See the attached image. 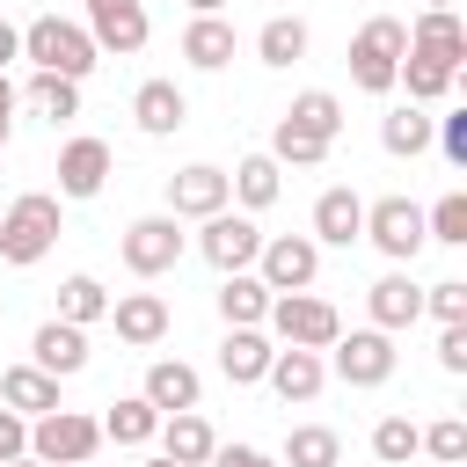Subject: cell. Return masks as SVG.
Masks as SVG:
<instances>
[{
    "label": "cell",
    "instance_id": "1",
    "mask_svg": "<svg viewBox=\"0 0 467 467\" xmlns=\"http://www.w3.org/2000/svg\"><path fill=\"white\" fill-rule=\"evenodd\" d=\"M51 241H58V197H51V190H22V197L0 212V263L29 270V263L51 255Z\"/></svg>",
    "mask_w": 467,
    "mask_h": 467
},
{
    "label": "cell",
    "instance_id": "2",
    "mask_svg": "<svg viewBox=\"0 0 467 467\" xmlns=\"http://www.w3.org/2000/svg\"><path fill=\"white\" fill-rule=\"evenodd\" d=\"M22 58H29L36 73H58V80H88L102 51L88 44V29H80V22H58V15H36V22L22 29Z\"/></svg>",
    "mask_w": 467,
    "mask_h": 467
},
{
    "label": "cell",
    "instance_id": "3",
    "mask_svg": "<svg viewBox=\"0 0 467 467\" xmlns=\"http://www.w3.org/2000/svg\"><path fill=\"white\" fill-rule=\"evenodd\" d=\"M401 58H409V22L372 15V22L350 36V88H365V95H394Z\"/></svg>",
    "mask_w": 467,
    "mask_h": 467
},
{
    "label": "cell",
    "instance_id": "4",
    "mask_svg": "<svg viewBox=\"0 0 467 467\" xmlns=\"http://www.w3.org/2000/svg\"><path fill=\"white\" fill-rule=\"evenodd\" d=\"M263 321H270V336H277L285 350H328V343L343 336V314H336L328 299H314V292H277Z\"/></svg>",
    "mask_w": 467,
    "mask_h": 467
},
{
    "label": "cell",
    "instance_id": "5",
    "mask_svg": "<svg viewBox=\"0 0 467 467\" xmlns=\"http://www.w3.org/2000/svg\"><path fill=\"white\" fill-rule=\"evenodd\" d=\"M102 445V416H80V409H51L29 423V460L44 467H88Z\"/></svg>",
    "mask_w": 467,
    "mask_h": 467
},
{
    "label": "cell",
    "instance_id": "6",
    "mask_svg": "<svg viewBox=\"0 0 467 467\" xmlns=\"http://www.w3.org/2000/svg\"><path fill=\"white\" fill-rule=\"evenodd\" d=\"M365 241L401 270V263H416L423 255V204L416 197H372L365 204Z\"/></svg>",
    "mask_w": 467,
    "mask_h": 467
},
{
    "label": "cell",
    "instance_id": "7",
    "mask_svg": "<svg viewBox=\"0 0 467 467\" xmlns=\"http://www.w3.org/2000/svg\"><path fill=\"white\" fill-rule=\"evenodd\" d=\"M321 365H328L343 387H387V379H394V336H379V328H350V336L328 343Z\"/></svg>",
    "mask_w": 467,
    "mask_h": 467
},
{
    "label": "cell",
    "instance_id": "8",
    "mask_svg": "<svg viewBox=\"0 0 467 467\" xmlns=\"http://www.w3.org/2000/svg\"><path fill=\"white\" fill-rule=\"evenodd\" d=\"M175 263H182V219L146 212V219L124 226V270H131V277H168Z\"/></svg>",
    "mask_w": 467,
    "mask_h": 467
},
{
    "label": "cell",
    "instance_id": "9",
    "mask_svg": "<svg viewBox=\"0 0 467 467\" xmlns=\"http://www.w3.org/2000/svg\"><path fill=\"white\" fill-rule=\"evenodd\" d=\"M255 277L270 285V299H277V292H306V285L321 277V248H314L306 234H263V248H255Z\"/></svg>",
    "mask_w": 467,
    "mask_h": 467
},
{
    "label": "cell",
    "instance_id": "10",
    "mask_svg": "<svg viewBox=\"0 0 467 467\" xmlns=\"http://www.w3.org/2000/svg\"><path fill=\"white\" fill-rule=\"evenodd\" d=\"M255 248H263V226H255L248 212H212V219H204V234H197V255H204L219 277L255 270Z\"/></svg>",
    "mask_w": 467,
    "mask_h": 467
},
{
    "label": "cell",
    "instance_id": "11",
    "mask_svg": "<svg viewBox=\"0 0 467 467\" xmlns=\"http://www.w3.org/2000/svg\"><path fill=\"white\" fill-rule=\"evenodd\" d=\"M146 36H153L146 0H88V44H95V51L131 58V51H146Z\"/></svg>",
    "mask_w": 467,
    "mask_h": 467
},
{
    "label": "cell",
    "instance_id": "12",
    "mask_svg": "<svg viewBox=\"0 0 467 467\" xmlns=\"http://www.w3.org/2000/svg\"><path fill=\"white\" fill-rule=\"evenodd\" d=\"M226 204H234L226 168L190 161V168H175V175H168V219H212V212H226Z\"/></svg>",
    "mask_w": 467,
    "mask_h": 467
},
{
    "label": "cell",
    "instance_id": "13",
    "mask_svg": "<svg viewBox=\"0 0 467 467\" xmlns=\"http://www.w3.org/2000/svg\"><path fill=\"white\" fill-rule=\"evenodd\" d=\"M109 182V139H66L58 146V197H102Z\"/></svg>",
    "mask_w": 467,
    "mask_h": 467
},
{
    "label": "cell",
    "instance_id": "14",
    "mask_svg": "<svg viewBox=\"0 0 467 467\" xmlns=\"http://www.w3.org/2000/svg\"><path fill=\"white\" fill-rule=\"evenodd\" d=\"M109 321H117V343H131V350H153L161 336H168V299L161 292H117L109 299Z\"/></svg>",
    "mask_w": 467,
    "mask_h": 467
},
{
    "label": "cell",
    "instance_id": "15",
    "mask_svg": "<svg viewBox=\"0 0 467 467\" xmlns=\"http://www.w3.org/2000/svg\"><path fill=\"white\" fill-rule=\"evenodd\" d=\"M306 241H314V248H350V241H365V197H358V190H321Z\"/></svg>",
    "mask_w": 467,
    "mask_h": 467
},
{
    "label": "cell",
    "instance_id": "16",
    "mask_svg": "<svg viewBox=\"0 0 467 467\" xmlns=\"http://www.w3.org/2000/svg\"><path fill=\"white\" fill-rule=\"evenodd\" d=\"M409 51H416V58H431V66H445V73H460V58H467V29H460V15H452V7L416 15Z\"/></svg>",
    "mask_w": 467,
    "mask_h": 467
},
{
    "label": "cell",
    "instance_id": "17",
    "mask_svg": "<svg viewBox=\"0 0 467 467\" xmlns=\"http://www.w3.org/2000/svg\"><path fill=\"white\" fill-rule=\"evenodd\" d=\"M365 306H372V328H379V336H394V328L423 321V285H416L409 270H387V277L365 292Z\"/></svg>",
    "mask_w": 467,
    "mask_h": 467
},
{
    "label": "cell",
    "instance_id": "18",
    "mask_svg": "<svg viewBox=\"0 0 467 467\" xmlns=\"http://www.w3.org/2000/svg\"><path fill=\"white\" fill-rule=\"evenodd\" d=\"M139 394H146L161 416H182V409H197V401H204V379H197V365H182V358H153Z\"/></svg>",
    "mask_w": 467,
    "mask_h": 467
},
{
    "label": "cell",
    "instance_id": "19",
    "mask_svg": "<svg viewBox=\"0 0 467 467\" xmlns=\"http://www.w3.org/2000/svg\"><path fill=\"white\" fill-rule=\"evenodd\" d=\"M0 409H15L22 423H36V416H51V409H66V401H58V379H51V372L7 365V372H0Z\"/></svg>",
    "mask_w": 467,
    "mask_h": 467
},
{
    "label": "cell",
    "instance_id": "20",
    "mask_svg": "<svg viewBox=\"0 0 467 467\" xmlns=\"http://www.w3.org/2000/svg\"><path fill=\"white\" fill-rule=\"evenodd\" d=\"M131 117H139V131H146V139H168V131H182V124H190V95H182L175 80H146V88L131 95Z\"/></svg>",
    "mask_w": 467,
    "mask_h": 467
},
{
    "label": "cell",
    "instance_id": "21",
    "mask_svg": "<svg viewBox=\"0 0 467 467\" xmlns=\"http://www.w3.org/2000/svg\"><path fill=\"white\" fill-rule=\"evenodd\" d=\"M29 350H36V372L73 379V372L88 365V328H73V321H44V328L29 336Z\"/></svg>",
    "mask_w": 467,
    "mask_h": 467
},
{
    "label": "cell",
    "instance_id": "22",
    "mask_svg": "<svg viewBox=\"0 0 467 467\" xmlns=\"http://www.w3.org/2000/svg\"><path fill=\"white\" fill-rule=\"evenodd\" d=\"M270 358H277V343H270L263 328H226V343H219V372H226L234 387H255V379L270 372Z\"/></svg>",
    "mask_w": 467,
    "mask_h": 467
},
{
    "label": "cell",
    "instance_id": "23",
    "mask_svg": "<svg viewBox=\"0 0 467 467\" xmlns=\"http://www.w3.org/2000/svg\"><path fill=\"white\" fill-rule=\"evenodd\" d=\"M263 379L277 387V401H314L328 387V365H321V350H277Z\"/></svg>",
    "mask_w": 467,
    "mask_h": 467
},
{
    "label": "cell",
    "instance_id": "24",
    "mask_svg": "<svg viewBox=\"0 0 467 467\" xmlns=\"http://www.w3.org/2000/svg\"><path fill=\"white\" fill-rule=\"evenodd\" d=\"M153 438H161V452H168L175 467H204V460L219 452V438H212V423H204L197 409H182V416H161V431H153Z\"/></svg>",
    "mask_w": 467,
    "mask_h": 467
},
{
    "label": "cell",
    "instance_id": "25",
    "mask_svg": "<svg viewBox=\"0 0 467 467\" xmlns=\"http://www.w3.org/2000/svg\"><path fill=\"white\" fill-rule=\"evenodd\" d=\"M263 314H270V285H263L255 270L219 277V321H226V328H263Z\"/></svg>",
    "mask_w": 467,
    "mask_h": 467
},
{
    "label": "cell",
    "instance_id": "26",
    "mask_svg": "<svg viewBox=\"0 0 467 467\" xmlns=\"http://www.w3.org/2000/svg\"><path fill=\"white\" fill-rule=\"evenodd\" d=\"M182 58H190L197 73H219V66L234 58V22H226V15H190V29H182Z\"/></svg>",
    "mask_w": 467,
    "mask_h": 467
},
{
    "label": "cell",
    "instance_id": "27",
    "mask_svg": "<svg viewBox=\"0 0 467 467\" xmlns=\"http://www.w3.org/2000/svg\"><path fill=\"white\" fill-rule=\"evenodd\" d=\"M226 190H234V204H241V212H263V204H277V190H285V168H277L270 153H248V161H234Z\"/></svg>",
    "mask_w": 467,
    "mask_h": 467
},
{
    "label": "cell",
    "instance_id": "28",
    "mask_svg": "<svg viewBox=\"0 0 467 467\" xmlns=\"http://www.w3.org/2000/svg\"><path fill=\"white\" fill-rule=\"evenodd\" d=\"M277 467H343V438L328 423H299V431H285Z\"/></svg>",
    "mask_w": 467,
    "mask_h": 467
},
{
    "label": "cell",
    "instance_id": "29",
    "mask_svg": "<svg viewBox=\"0 0 467 467\" xmlns=\"http://www.w3.org/2000/svg\"><path fill=\"white\" fill-rule=\"evenodd\" d=\"M379 146H387L394 161H416V153H431V117H423L416 102L387 109V117H379Z\"/></svg>",
    "mask_w": 467,
    "mask_h": 467
},
{
    "label": "cell",
    "instance_id": "30",
    "mask_svg": "<svg viewBox=\"0 0 467 467\" xmlns=\"http://www.w3.org/2000/svg\"><path fill=\"white\" fill-rule=\"evenodd\" d=\"M51 321H73V328H88V321H109V292H102V277L73 270V277L58 285V314H51Z\"/></svg>",
    "mask_w": 467,
    "mask_h": 467
},
{
    "label": "cell",
    "instance_id": "31",
    "mask_svg": "<svg viewBox=\"0 0 467 467\" xmlns=\"http://www.w3.org/2000/svg\"><path fill=\"white\" fill-rule=\"evenodd\" d=\"M255 58H263V66H299V58H306V22H299V15H270V22L255 29Z\"/></svg>",
    "mask_w": 467,
    "mask_h": 467
},
{
    "label": "cell",
    "instance_id": "32",
    "mask_svg": "<svg viewBox=\"0 0 467 467\" xmlns=\"http://www.w3.org/2000/svg\"><path fill=\"white\" fill-rule=\"evenodd\" d=\"M153 431H161V409H153L146 394H124V401L102 416V438H117V445H153Z\"/></svg>",
    "mask_w": 467,
    "mask_h": 467
},
{
    "label": "cell",
    "instance_id": "33",
    "mask_svg": "<svg viewBox=\"0 0 467 467\" xmlns=\"http://www.w3.org/2000/svg\"><path fill=\"white\" fill-rule=\"evenodd\" d=\"M452 80H460V73H445V66H431V58H416V51H409V58H401V73H394V88H409V102H416V109L445 102V95H452Z\"/></svg>",
    "mask_w": 467,
    "mask_h": 467
},
{
    "label": "cell",
    "instance_id": "34",
    "mask_svg": "<svg viewBox=\"0 0 467 467\" xmlns=\"http://www.w3.org/2000/svg\"><path fill=\"white\" fill-rule=\"evenodd\" d=\"M299 131H314V139H328L336 146V131H343V102L328 95V88H306V95H292V109H285Z\"/></svg>",
    "mask_w": 467,
    "mask_h": 467
},
{
    "label": "cell",
    "instance_id": "35",
    "mask_svg": "<svg viewBox=\"0 0 467 467\" xmlns=\"http://www.w3.org/2000/svg\"><path fill=\"white\" fill-rule=\"evenodd\" d=\"M270 161H277V168H321V161H328V139H314V131H299L292 117H277V131H270Z\"/></svg>",
    "mask_w": 467,
    "mask_h": 467
},
{
    "label": "cell",
    "instance_id": "36",
    "mask_svg": "<svg viewBox=\"0 0 467 467\" xmlns=\"http://www.w3.org/2000/svg\"><path fill=\"white\" fill-rule=\"evenodd\" d=\"M416 445H423V431H416L409 416H379V423H372V460H379V467H409Z\"/></svg>",
    "mask_w": 467,
    "mask_h": 467
},
{
    "label": "cell",
    "instance_id": "37",
    "mask_svg": "<svg viewBox=\"0 0 467 467\" xmlns=\"http://www.w3.org/2000/svg\"><path fill=\"white\" fill-rule=\"evenodd\" d=\"M423 241H445V248H467V190H445L431 212H423Z\"/></svg>",
    "mask_w": 467,
    "mask_h": 467
},
{
    "label": "cell",
    "instance_id": "38",
    "mask_svg": "<svg viewBox=\"0 0 467 467\" xmlns=\"http://www.w3.org/2000/svg\"><path fill=\"white\" fill-rule=\"evenodd\" d=\"M29 109H36V117H51V124H58V117H80V80L36 73V80H29Z\"/></svg>",
    "mask_w": 467,
    "mask_h": 467
},
{
    "label": "cell",
    "instance_id": "39",
    "mask_svg": "<svg viewBox=\"0 0 467 467\" xmlns=\"http://www.w3.org/2000/svg\"><path fill=\"white\" fill-rule=\"evenodd\" d=\"M416 452H431L438 467H460V460H467V423H460V416H438V423L423 431V445H416Z\"/></svg>",
    "mask_w": 467,
    "mask_h": 467
},
{
    "label": "cell",
    "instance_id": "40",
    "mask_svg": "<svg viewBox=\"0 0 467 467\" xmlns=\"http://www.w3.org/2000/svg\"><path fill=\"white\" fill-rule=\"evenodd\" d=\"M423 314H438V328L467 321V285H460V277H438V285H423Z\"/></svg>",
    "mask_w": 467,
    "mask_h": 467
},
{
    "label": "cell",
    "instance_id": "41",
    "mask_svg": "<svg viewBox=\"0 0 467 467\" xmlns=\"http://www.w3.org/2000/svg\"><path fill=\"white\" fill-rule=\"evenodd\" d=\"M431 146H438L452 168H467V109H445V117H431Z\"/></svg>",
    "mask_w": 467,
    "mask_h": 467
},
{
    "label": "cell",
    "instance_id": "42",
    "mask_svg": "<svg viewBox=\"0 0 467 467\" xmlns=\"http://www.w3.org/2000/svg\"><path fill=\"white\" fill-rule=\"evenodd\" d=\"M438 365H445V372H467V321L438 328Z\"/></svg>",
    "mask_w": 467,
    "mask_h": 467
},
{
    "label": "cell",
    "instance_id": "43",
    "mask_svg": "<svg viewBox=\"0 0 467 467\" xmlns=\"http://www.w3.org/2000/svg\"><path fill=\"white\" fill-rule=\"evenodd\" d=\"M22 452H29V423H22L15 409H0V467H7V460H22Z\"/></svg>",
    "mask_w": 467,
    "mask_h": 467
},
{
    "label": "cell",
    "instance_id": "44",
    "mask_svg": "<svg viewBox=\"0 0 467 467\" xmlns=\"http://www.w3.org/2000/svg\"><path fill=\"white\" fill-rule=\"evenodd\" d=\"M204 467H277V460H270V452H255V445H219Z\"/></svg>",
    "mask_w": 467,
    "mask_h": 467
},
{
    "label": "cell",
    "instance_id": "45",
    "mask_svg": "<svg viewBox=\"0 0 467 467\" xmlns=\"http://www.w3.org/2000/svg\"><path fill=\"white\" fill-rule=\"evenodd\" d=\"M15 58H22V29H15V22H0V73H7Z\"/></svg>",
    "mask_w": 467,
    "mask_h": 467
},
{
    "label": "cell",
    "instance_id": "46",
    "mask_svg": "<svg viewBox=\"0 0 467 467\" xmlns=\"http://www.w3.org/2000/svg\"><path fill=\"white\" fill-rule=\"evenodd\" d=\"M7 131H15V88H7V73H0V146H7Z\"/></svg>",
    "mask_w": 467,
    "mask_h": 467
},
{
    "label": "cell",
    "instance_id": "47",
    "mask_svg": "<svg viewBox=\"0 0 467 467\" xmlns=\"http://www.w3.org/2000/svg\"><path fill=\"white\" fill-rule=\"evenodd\" d=\"M219 7H226V0H190V15H219Z\"/></svg>",
    "mask_w": 467,
    "mask_h": 467
},
{
    "label": "cell",
    "instance_id": "48",
    "mask_svg": "<svg viewBox=\"0 0 467 467\" xmlns=\"http://www.w3.org/2000/svg\"><path fill=\"white\" fill-rule=\"evenodd\" d=\"M7 467H44V460H29V452H22V460H7Z\"/></svg>",
    "mask_w": 467,
    "mask_h": 467
},
{
    "label": "cell",
    "instance_id": "49",
    "mask_svg": "<svg viewBox=\"0 0 467 467\" xmlns=\"http://www.w3.org/2000/svg\"><path fill=\"white\" fill-rule=\"evenodd\" d=\"M146 467H175V460H168V452H161V460H146Z\"/></svg>",
    "mask_w": 467,
    "mask_h": 467
},
{
    "label": "cell",
    "instance_id": "50",
    "mask_svg": "<svg viewBox=\"0 0 467 467\" xmlns=\"http://www.w3.org/2000/svg\"><path fill=\"white\" fill-rule=\"evenodd\" d=\"M431 7H452V0H423V15H431Z\"/></svg>",
    "mask_w": 467,
    "mask_h": 467
},
{
    "label": "cell",
    "instance_id": "51",
    "mask_svg": "<svg viewBox=\"0 0 467 467\" xmlns=\"http://www.w3.org/2000/svg\"><path fill=\"white\" fill-rule=\"evenodd\" d=\"M460 467H467V460H460Z\"/></svg>",
    "mask_w": 467,
    "mask_h": 467
}]
</instances>
